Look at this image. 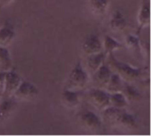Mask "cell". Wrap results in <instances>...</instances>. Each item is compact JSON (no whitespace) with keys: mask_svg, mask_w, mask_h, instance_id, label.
<instances>
[{"mask_svg":"<svg viewBox=\"0 0 151 136\" xmlns=\"http://www.w3.org/2000/svg\"><path fill=\"white\" fill-rule=\"evenodd\" d=\"M16 105V100L13 97H3L0 99V122L4 121L10 117Z\"/></svg>","mask_w":151,"mask_h":136,"instance_id":"7c38bea8","label":"cell"},{"mask_svg":"<svg viewBox=\"0 0 151 136\" xmlns=\"http://www.w3.org/2000/svg\"><path fill=\"white\" fill-rule=\"evenodd\" d=\"M38 94L39 89L36 88L35 85L27 81H21L12 97L15 100L29 102L35 99L38 96Z\"/></svg>","mask_w":151,"mask_h":136,"instance_id":"277c9868","label":"cell"},{"mask_svg":"<svg viewBox=\"0 0 151 136\" xmlns=\"http://www.w3.org/2000/svg\"><path fill=\"white\" fill-rule=\"evenodd\" d=\"M88 82V75L81 63H77L69 73L65 89L80 91L86 88Z\"/></svg>","mask_w":151,"mask_h":136,"instance_id":"3957f363","label":"cell"},{"mask_svg":"<svg viewBox=\"0 0 151 136\" xmlns=\"http://www.w3.org/2000/svg\"><path fill=\"white\" fill-rule=\"evenodd\" d=\"M61 102L63 105L68 109H74L80 104V96L78 91L65 89L61 95Z\"/></svg>","mask_w":151,"mask_h":136,"instance_id":"8fae6325","label":"cell"},{"mask_svg":"<svg viewBox=\"0 0 151 136\" xmlns=\"http://www.w3.org/2000/svg\"><path fill=\"white\" fill-rule=\"evenodd\" d=\"M126 44L127 46L132 50L134 52L142 53V49H141V44L139 42V39L136 35H128L126 37Z\"/></svg>","mask_w":151,"mask_h":136,"instance_id":"7402d4cb","label":"cell"},{"mask_svg":"<svg viewBox=\"0 0 151 136\" xmlns=\"http://www.w3.org/2000/svg\"><path fill=\"white\" fill-rule=\"evenodd\" d=\"M102 112L104 120L114 127L128 130L137 127L135 117L133 114L127 112L125 109H119L109 106Z\"/></svg>","mask_w":151,"mask_h":136,"instance_id":"6da1fadb","label":"cell"},{"mask_svg":"<svg viewBox=\"0 0 151 136\" xmlns=\"http://www.w3.org/2000/svg\"><path fill=\"white\" fill-rule=\"evenodd\" d=\"M21 79L19 75L12 70H9L5 73L4 90L2 93L3 97H12L14 92L19 87Z\"/></svg>","mask_w":151,"mask_h":136,"instance_id":"8992f818","label":"cell"},{"mask_svg":"<svg viewBox=\"0 0 151 136\" xmlns=\"http://www.w3.org/2000/svg\"><path fill=\"white\" fill-rule=\"evenodd\" d=\"M123 47V44L118 40L110 35H105L103 42V51L106 56L113 54L115 50H118Z\"/></svg>","mask_w":151,"mask_h":136,"instance_id":"9a60e30c","label":"cell"},{"mask_svg":"<svg viewBox=\"0 0 151 136\" xmlns=\"http://www.w3.org/2000/svg\"><path fill=\"white\" fill-rule=\"evenodd\" d=\"M88 99L90 103L100 111L110 106V93L104 89H91L88 91Z\"/></svg>","mask_w":151,"mask_h":136,"instance_id":"5b68a950","label":"cell"},{"mask_svg":"<svg viewBox=\"0 0 151 136\" xmlns=\"http://www.w3.org/2000/svg\"><path fill=\"white\" fill-rule=\"evenodd\" d=\"M121 93L125 96V97L128 102H132V101L136 102L142 98V96L138 91V89L128 82H124V86Z\"/></svg>","mask_w":151,"mask_h":136,"instance_id":"e0dca14e","label":"cell"},{"mask_svg":"<svg viewBox=\"0 0 151 136\" xmlns=\"http://www.w3.org/2000/svg\"><path fill=\"white\" fill-rule=\"evenodd\" d=\"M128 104L129 102L121 92L110 94V106L119 109H126Z\"/></svg>","mask_w":151,"mask_h":136,"instance_id":"d6986e66","label":"cell"},{"mask_svg":"<svg viewBox=\"0 0 151 136\" xmlns=\"http://www.w3.org/2000/svg\"><path fill=\"white\" fill-rule=\"evenodd\" d=\"M138 22V33H140L143 28L148 27L150 23V4L148 1H144L138 12L137 16Z\"/></svg>","mask_w":151,"mask_h":136,"instance_id":"30bf717a","label":"cell"},{"mask_svg":"<svg viewBox=\"0 0 151 136\" xmlns=\"http://www.w3.org/2000/svg\"><path fill=\"white\" fill-rule=\"evenodd\" d=\"M0 97H1V96H0ZM0 99H1V98H0Z\"/></svg>","mask_w":151,"mask_h":136,"instance_id":"d4e9b609","label":"cell"},{"mask_svg":"<svg viewBox=\"0 0 151 136\" xmlns=\"http://www.w3.org/2000/svg\"><path fill=\"white\" fill-rule=\"evenodd\" d=\"M110 1L109 0H90V8L94 14L103 15L105 13Z\"/></svg>","mask_w":151,"mask_h":136,"instance_id":"44dd1931","label":"cell"},{"mask_svg":"<svg viewBox=\"0 0 151 136\" xmlns=\"http://www.w3.org/2000/svg\"><path fill=\"white\" fill-rule=\"evenodd\" d=\"M13 0H0V5L2 6H5V5H8L10 4Z\"/></svg>","mask_w":151,"mask_h":136,"instance_id":"cb8c5ba5","label":"cell"},{"mask_svg":"<svg viewBox=\"0 0 151 136\" xmlns=\"http://www.w3.org/2000/svg\"><path fill=\"white\" fill-rule=\"evenodd\" d=\"M111 73H112V71L110 68V66L104 63L93 73V81L96 85L97 88L105 89V88L111 79Z\"/></svg>","mask_w":151,"mask_h":136,"instance_id":"9c48e42d","label":"cell"},{"mask_svg":"<svg viewBox=\"0 0 151 136\" xmlns=\"http://www.w3.org/2000/svg\"><path fill=\"white\" fill-rule=\"evenodd\" d=\"M106 58V55L104 54V51L96 53V54H92V55H88V59H87V67L88 70L94 73L105 61Z\"/></svg>","mask_w":151,"mask_h":136,"instance_id":"5bb4252c","label":"cell"},{"mask_svg":"<svg viewBox=\"0 0 151 136\" xmlns=\"http://www.w3.org/2000/svg\"><path fill=\"white\" fill-rule=\"evenodd\" d=\"M109 56V66L111 69V71L115 73H117L125 82L133 83L134 81H137L143 73L142 69L134 67L127 63L121 62L118 60L113 54L108 55Z\"/></svg>","mask_w":151,"mask_h":136,"instance_id":"7a4b0ae2","label":"cell"},{"mask_svg":"<svg viewBox=\"0 0 151 136\" xmlns=\"http://www.w3.org/2000/svg\"><path fill=\"white\" fill-rule=\"evenodd\" d=\"M109 26H110V28L113 32H116V33L122 32L127 28V19H125L123 13L120 11L118 10L112 14L110 23H109Z\"/></svg>","mask_w":151,"mask_h":136,"instance_id":"4fadbf2b","label":"cell"},{"mask_svg":"<svg viewBox=\"0 0 151 136\" xmlns=\"http://www.w3.org/2000/svg\"><path fill=\"white\" fill-rule=\"evenodd\" d=\"M81 126L90 132H98L101 130L103 124L101 118L93 112H85L80 117Z\"/></svg>","mask_w":151,"mask_h":136,"instance_id":"52a82bcc","label":"cell"},{"mask_svg":"<svg viewBox=\"0 0 151 136\" xmlns=\"http://www.w3.org/2000/svg\"><path fill=\"white\" fill-rule=\"evenodd\" d=\"M124 81L115 73L112 72L111 79L105 88V90L107 92H109L110 94H113V93H118V92H121L123 89V86H124Z\"/></svg>","mask_w":151,"mask_h":136,"instance_id":"2e32d148","label":"cell"},{"mask_svg":"<svg viewBox=\"0 0 151 136\" xmlns=\"http://www.w3.org/2000/svg\"><path fill=\"white\" fill-rule=\"evenodd\" d=\"M82 50L86 55H92L103 51V42L96 35H89L86 37L81 45Z\"/></svg>","mask_w":151,"mask_h":136,"instance_id":"ba28073f","label":"cell"},{"mask_svg":"<svg viewBox=\"0 0 151 136\" xmlns=\"http://www.w3.org/2000/svg\"><path fill=\"white\" fill-rule=\"evenodd\" d=\"M12 65V61L11 58L10 51L7 47L0 46V69L1 71L7 72L11 70Z\"/></svg>","mask_w":151,"mask_h":136,"instance_id":"ffe728a7","label":"cell"},{"mask_svg":"<svg viewBox=\"0 0 151 136\" xmlns=\"http://www.w3.org/2000/svg\"><path fill=\"white\" fill-rule=\"evenodd\" d=\"M5 73L4 71L0 72V96H2L3 90H4V78H5Z\"/></svg>","mask_w":151,"mask_h":136,"instance_id":"603a6c76","label":"cell"},{"mask_svg":"<svg viewBox=\"0 0 151 136\" xmlns=\"http://www.w3.org/2000/svg\"><path fill=\"white\" fill-rule=\"evenodd\" d=\"M15 38V32L10 27H4L0 28V46H9Z\"/></svg>","mask_w":151,"mask_h":136,"instance_id":"ac0fdd59","label":"cell"}]
</instances>
